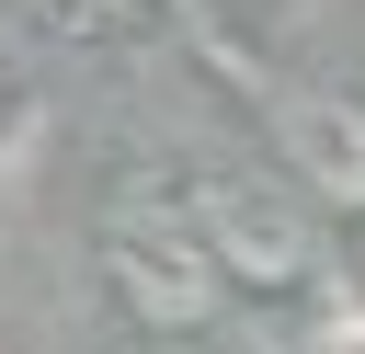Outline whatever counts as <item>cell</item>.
<instances>
[{
    "label": "cell",
    "instance_id": "cell-3",
    "mask_svg": "<svg viewBox=\"0 0 365 354\" xmlns=\"http://www.w3.org/2000/svg\"><path fill=\"white\" fill-rule=\"evenodd\" d=\"M354 251H365V240H354Z\"/></svg>",
    "mask_w": 365,
    "mask_h": 354
},
{
    "label": "cell",
    "instance_id": "cell-2",
    "mask_svg": "<svg viewBox=\"0 0 365 354\" xmlns=\"http://www.w3.org/2000/svg\"><path fill=\"white\" fill-rule=\"evenodd\" d=\"M114 274H125V297H137L148 320H171V331L205 320V285H217V263H205L194 240H160V263H148L137 240H114Z\"/></svg>",
    "mask_w": 365,
    "mask_h": 354
},
{
    "label": "cell",
    "instance_id": "cell-1",
    "mask_svg": "<svg viewBox=\"0 0 365 354\" xmlns=\"http://www.w3.org/2000/svg\"><path fill=\"white\" fill-rule=\"evenodd\" d=\"M194 217H205V240H217V263H228V274H251V285H285V274H308V228H297V217H274V206H240V194H205Z\"/></svg>",
    "mask_w": 365,
    "mask_h": 354
}]
</instances>
